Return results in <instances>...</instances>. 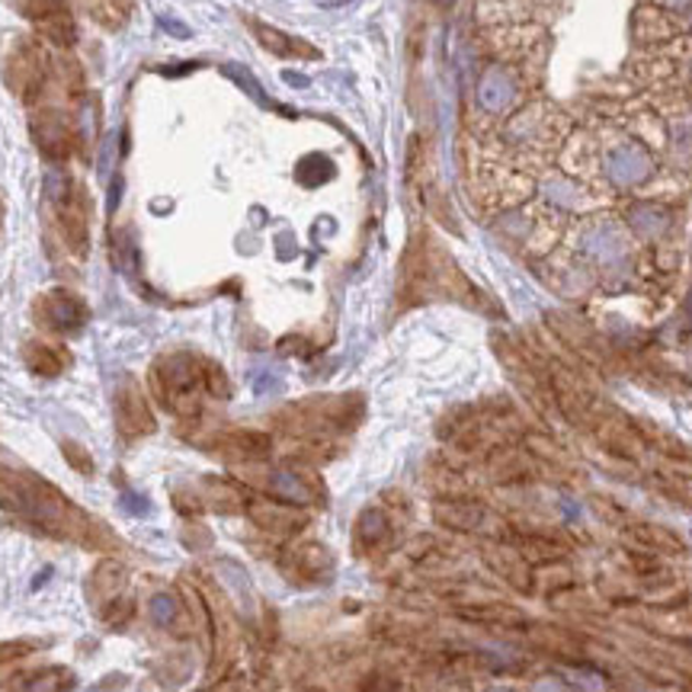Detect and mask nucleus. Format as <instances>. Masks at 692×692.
Returning a JSON list of instances; mask_svg holds the SVG:
<instances>
[{"label":"nucleus","mask_w":692,"mask_h":692,"mask_svg":"<svg viewBox=\"0 0 692 692\" xmlns=\"http://www.w3.org/2000/svg\"><path fill=\"white\" fill-rule=\"evenodd\" d=\"M112 3H116V7H122V0H112ZM125 3H129V0H125ZM103 13H107V0L100 3V17H103Z\"/></svg>","instance_id":"5"},{"label":"nucleus","mask_w":692,"mask_h":692,"mask_svg":"<svg viewBox=\"0 0 692 692\" xmlns=\"http://www.w3.org/2000/svg\"><path fill=\"white\" fill-rule=\"evenodd\" d=\"M256 36H260V42H263L270 52H279V55H311V58L318 55V52L308 48L305 42L283 36V33H276V30H270V26H256Z\"/></svg>","instance_id":"4"},{"label":"nucleus","mask_w":692,"mask_h":692,"mask_svg":"<svg viewBox=\"0 0 692 692\" xmlns=\"http://www.w3.org/2000/svg\"><path fill=\"white\" fill-rule=\"evenodd\" d=\"M45 77H48V62L45 55L39 52L36 45L30 42H20L7 62V84L13 94H20L23 100H36L39 90L45 87Z\"/></svg>","instance_id":"1"},{"label":"nucleus","mask_w":692,"mask_h":692,"mask_svg":"<svg viewBox=\"0 0 692 692\" xmlns=\"http://www.w3.org/2000/svg\"><path fill=\"white\" fill-rule=\"evenodd\" d=\"M33 139H36V145L42 147V154H48V157H68L74 151L68 119L52 116V112H48L45 119H36V122H33Z\"/></svg>","instance_id":"3"},{"label":"nucleus","mask_w":692,"mask_h":692,"mask_svg":"<svg viewBox=\"0 0 692 692\" xmlns=\"http://www.w3.org/2000/svg\"><path fill=\"white\" fill-rule=\"evenodd\" d=\"M26 17L36 23L39 33L48 39V42H55L62 48L74 45L77 30H74L72 7L65 0H30L26 3Z\"/></svg>","instance_id":"2"}]
</instances>
